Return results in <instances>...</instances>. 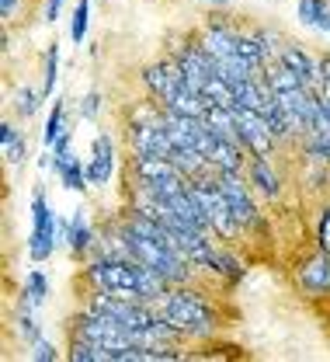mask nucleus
Segmentation results:
<instances>
[{"label":"nucleus","instance_id":"nucleus-1","mask_svg":"<svg viewBox=\"0 0 330 362\" xmlns=\"http://www.w3.org/2000/svg\"><path fill=\"white\" fill-rule=\"evenodd\" d=\"M87 279L94 282L97 289L104 293H118V296H129V300H146V303H160L167 296V279L157 275L153 269H146L136 258H118V255H108L94 262L87 269Z\"/></svg>","mask_w":330,"mask_h":362},{"label":"nucleus","instance_id":"nucleus-2","mask_svg":"<svg viewBox=\"0 0 330 362\" xmlns=\"http://www.w3.org/2000/svg\"><path fill=\"white\" fill-rule=\"evenodd\" d=\"M122 244L129 251V258L142 262L146 269H153L157 275H164L171 286H181L191 275V262L167 240V237H146V233H136L129 226H122Z\"/></svg>","mask_w":330,"mask_h":362},{"label":"nucleus","instance_id":"nucleus-3","mask_svg":"<svg viewBox=\"0 0 330 362\" xmlns=\"http://www.w3.org/2000/svg\"><path fill=\"white\" fill-rule=\"evenodd\" d=\"M160 317L178 331V334H205L216 327V314L212 307L188 289H178V293H167L160 300Z\"/></svg>","mask_w":330,"mask_h":362},{"label":"nucleus","instance_id":"nucleus-4","mask_svg":"<svg viewBox=\"0 0 330 362\" xmlns=\"http://www.w3.org/2000/svg\"><path fill=\"white\" fill-rule=\"evenodd\" d=\"M32 220H35V226H32V237H28V251H32L35 262H46L49 255L56 251V244L70 237V223H63V220L56 216V209H49L46 192H42V188H35V199H32Z\"/></svg>","mask_w":330,"mask_h":362},{"label":"nucleus","instance_id":"nucleus-5","mask_svg":"<svg viewBox=\"0 0 330 362\" xmlns=\"http://www.w3.org/2000/svg\"><path fill=\"white\" fill-rule=\"evenodd\" d=\"M77 324H80V327H77V334H80V338H87V341H94L97 349L108 356V362H115L118 352H126V349L140 345L136 331H129L126 324H118V320H111V317L94 314V310H87Z\"/></svg>","mask_w":330,"mask_h":362},{"label":"nucleus","instance_id":"nucleus-6","mask_svg":"<svg viewBox=\"0 0 330 362\" xmlns=\"http://www.w3.org/2000/svg\"><path fill=\"white\" fill-rule=\"evenodd\" d=\"M136 178L142 185L146 199H171L181 188H188V178L171 157H136Z\"/></svg>","mask_w":330,"mask_h":362},{"label":"nucleus","instance_id":"nucleus-7","mask_svg":"<svg viewBox=\"0 0 330 362\" xmlns=\"http://www.w3.org/2000/svg\"><path fill=\"white\" fill-rule=\"evenodd\" d=\"M233 115H236V136H240L243 150L250 157H268L271 146L279 143L271 126H268V119L261 112H254V108H233Z\"/></svg>","mask_w":330,"mask_h":362},{"label":"nucleus","instance_id":"nucleus-8","mask_svg":"<svg viewBox=\"0 0 330 362\" xmlns=\"http://www.w3.org/2000/svg\"><path fill=\"white\" fill-rule=\"evenodd\" d=\"M178 66H181V77L188 81L191 88H205V81L216 74V59L202 49V45H185L181 52H178Z\"/></svg>","mask_w":330,"mask_h":362},{"label":"nucleus","instance_id":"nucleus-9","mask_svg":"<svg viewBox=\"0 0 330 362\" xmlns=\"http://www.w3.org/2000/svg\"><path fill=\"white\" fill-rule=\"evenodd\" d=\"M219 188H223V195H226V202H230V209H233L236 223L240 226L257 223V206H254L247 185L240 181V175H219Z\"/></svg>","mask_w":330,"mask_h":362},{"label":"nucleus","instance_id":"nucleus-10","mask_svg":"<svg viewBox=\"0 0 330 362\" xmlns=\"http://www.w3.org/2000/svg\"><path fill=\"white\" fill-rule=\"evenodd\" d=\"M133 150H136V157H171L174 153L160 122H136L133 126Z\"/></svg>","mask_w":330,"mask_h":362},{"label":"nucleus","instance_id":"nucleus-11","mask_svg":"<svg viewBox=\"0 0 330 362\" xmlns=\"http://www.w3.org/2000/svg\"><path fill=\"white\" fill-rule=\"evenodd\" d=\"M142 81H146V88L153 90V98L164 105L174 90L185 84V77H181V66H178V59L171 63V59H164V63H153V66H146V74H142Z\"/></svg>","mask_w":330,"mask_h":362},{"label":"nucleus","instance_id":"nucleus-12","mask_svg":"<svg viewBox=\"0 0 330 362\" xmlns=\"http://www.w3.org/2000/svg\"><path fill=\"white\" fill-rule=\"evenodd\" d=\"M236 39H240V32H233L230 25H223V21H209L205 32L198 35V45L219 63V59H226V56H233L236 52Z\"/></svg>","mask_w":330,"mask_h":362},{"label":"nucleus","instance_id":"nucleus-13","mask_svg":"<svg viewBox=\"0 0 330 362\" xmlns=\"http://www.w3.org/2000/svg\"><path fill=\"white\" fill-rule=\"evenodd\" d=\"M295 279H299V286H302L306 293H313V296L330 293V251H320L317 258L302 262L299 272H295Z\"/></svg>","mask_w":330,"mask_h":362},{"label":"nucleus","instance_id":"nucleus-14","mask_svg":"<svg viewBox=\"0 0 330 362\" xmlns=\"http://www.w3.org/2000/svg\"><path fill=\"white\" fill-rule=\"evenodd\" d=\"M279 63L288 66L306 88H313L317 84V59L302 49V45H282V52H279Z\"/></svg>","mask_w":330,"mask_h":362},{"label":"nucleus","instance_id":"nucleus-15","mask_svg":"<svg viewBox=\"0 0 330 362\" xmlns=\"http://www.w3.org/2000/svg\"><path fill=\"white\" fill-rule=\"evenodd\" d=\"M111 171H115V146H111L108 136L101 133L94 139V157H91V164H87V181H91V185H108Z\"/></svg>","mask_w":330,"mask_h":362},{"label":"nucleus","instance_id":"nucleus-16","mask_svg":"<svg viewBox=\"0 0 330 362\" xmlns=\"http://www.w3.org/2000/svg\"><path fill=\"white\" fill-rule=\"evenodd\" d=\"M205 101L209 105H219V108H236V94H233V84L226 81V77H219V74H212L209 81H205Z\"/></svg>","mask_w":330,"mask_h":362},{"label":"nucleus","instance_id":"nucleus-17","mask_svg":"<svg viewBox=\"0 0 330 362\" xmlns=\"http://www.w3.org/2000/svg\"><path fill=\"white\" fill-rule=\"evenodd\" d=\"M250 181L264 192V195H279V175H275V168H271V160L268 157H254L250 160Z\"/></svg>","mask_w":330,"mask_h":362},{"label":"nucleus","instance_id":"nucleus-18","mask_svg":"<svg viewBox=\"0 0 330 362\" xmlns=\"http://www.w3.org/2000/svg\"><path fill=\"white\" fill-rule=\"evenodd\" d=\"M66 244H70V251L73 255H84L91 244H94V233H91V223H87V216L77 209L73 213V220H70V237H66Z\"/></svg>","mask_w":330,"mask_h":362},{"label":"nucleus","instance_id":"nucleus-19","mask_svg":"<svg viewBox=\"0 0 330 362\" xmlns=\"http://www.w3.org/2000/svg\"><path fill=\"white\" fill-rule=\"evenodd\" d=\"M52 168H56V175L63 181V188H70V192H80V188L91 185L87 181V168H80V160H73V157H66V160H59Z\"/></svg>","mask_w":330,"mask_h":362},{"label":"nucleus","instance_id":"nucleus-20","mask_svg":"<svg viewBox=\"0 0 330 362\" xmlns=\"http://www.w3.org/2000/svg\"><path fill=\"white\" fill-rule=\"evenodd\" d=\"M0 143H4V157H7L11 164H21V160L28 157V143L21 139V133H18L11 122L0 126Z\"/></svg>","mask_w":330,"mask_h":362},{"label":"nucleus","instance_id":"nucleus-21","mask_svg":"<svg viewBox=\"0 0 330 362\" xmlns=\"http://www.w3.org/2000/svg\"><path fill=\"white\" fill-rule=\"evenodd\" d=\"M87 25H91V0H80L73 7V18H70V39H73V45H80L87 39Z\"/></svg>","mask_w":330,"mask_h":362},{"label":"nucleus","instance_id":"nucleus-22","mask_svg":"<svg viewBox=\"0 0 330 362\" xmlns=\"http://www.w3.org/2000/svg\"><path fill=\"white\" fill-rule=\"evenodd\" d=\"M63 133H66V105H63V101H56V105H52V115L46 119V133H42L46 146H52Z\"/></svg>","mask_w":330,"mask_h":362},{"label":"nucleus","instance_id":"nucleus-23","mask_svg":"<svg viewBox=\"0 0 330 362\" xmlns=\"http://www.w3.org/2000/svg\"><path fill=\"white\" fill-rule=\"evenodd\" d=\"M70 359L73 362H108V356L97 349L94 341H87V338H73V349H70Z\"/></svg>","mask_w":330,"mask_h":362},{"label":"nucleus","instance_id":"nucleus-24","mask_svg":"<svg viewBox=\"0 0 330 362\" xmlns=\"http://www.w3.org/2000/svg\"><path fill=\"white\" fill-rule=\"evenodd\" d=\"M32 307H35V303L21 300V310H18V334H21L25 341H35V338H42V334H39V324H35V317H32Z\"/></svg>","mask_w":330,"mask_h":362},{"label":"nucleus","instance_id":"nucleus-25","mask_svg":"<svg viewBox=\"0 0 330 362\" xmlns=\"http://www.w3.org/2000/svg\"><path fill=\"white\" fill-rule=\"evenodd\" d=\"M330 0H299L295 4V11H299V21L306 25V28H317V21H320V14L327 11Z\"/></svg>","mask_w":330,"mask_h":362},{"label":"nucleus","instance_id":"nucleus-26","mask_svg":"<svg viewBox=\"0 0 330 362\" xmlns=\"http://www.w3.org/2000/svg\"><path fill=\"white\" fill-rule=\"evenodd\" d=\"M46 293H49L46 275H42V272H39V269H35V272H28V282H25V300L39 307V303L46 300Z\"/></svg>","mask_w":330,"mask_h":362},{"label":"nucleus","instance_id":"nucleus-27","mask_svg":"<svg viewBox=\"0 0 330 362\" xmlns=\"http://www.w3.org/2000/svg\"><path fill=\"white\" fill-rule=\"evenodd\" d=\"M14 108H18V115L32 119V115L39 112V94L32 88H18V94H14Z\"/></svg>","mask_w":330,"mask_h":362},{"label":"nucleus","instance_id":"nucleus-28","mask_svg":"<svg viewBox=\"0 0 330 362\" xmlns=\"http://www.w3.org/2000/svg\"><path fill=\"white\" fill-rule=\"evenodd\" d=\"M56 77H59V45L52 42L46 52V84H42V94H52V88H56Z\"/></svg>","mask_w":330,"mask_h":362},{"label":"nucleus","instance_id":"nucleus-29","mask_svg":"<svg viewBox=\"0 0 330 362\" xmlns=\"http://www.w3.org/2000/svg\"><path fill=\"white\" fill-rule=\"evenodd\" d=\"M56 356H59V352L49 345L46 338H35V341H32V359H35V362H52Z\"/></svg>","mask_w":330,"mask_h":362},{"label":"nucleus","instance_id":"nucleus-30","mask_svg":"<svg viewBox=\"0 0 330 362\" xmlns=\"http://www.w3.org/2000/svg\"><path fill=\"white\" fill-rule=\"evenodd\" d=\"M97 108H101V94H97V90H91V94L84 98V105H80V115H84V119H94Z\"/></svg>","mask_w":330,"mask_h":362},{"label":"nucleus","instance_id":"nucleus-31","mask_svg":"<svg viewBox=\"0 0 330 362\" xmlns=\"http://www.w3.org/2000/svg\"><path fill=\"white\" fill-rule=\"evenodd\" d=\"M21 4H25V0H0V18H4V21H14L18 11H21Z\"/></svg>","mask_w":330,"mask_h":362},{"label":"nucleus","instance_id":"nucleus-32","mask_svg":"<svg viewBox=\"0 0 330 362\" xmlns=\"http://www.w3.org/2000/svg\"><path fill=\"white\" fill-rule=\"evenodd\" d=\"M320 247L330 251V206L324 209V220H320Z\"/></svg>","mask_w":330,"mask_h":362},{"label":"nucleus","instance_id":"nucleus-33","mask_svg":"<svg viewBox=\"0 0 330 362\" xmlns=\"http://www.w3.org/2000/svg\"><path fill=\"white\" fill-rule=\"evenodd\" d=\"M59 11H63V0H46V11H42V18H46L49 25H52V21H59Z\"/></svg>","mask_w":330,"mask_h":362},{"label":"nucleus","instance_id":"nucleus-34","mask_svg":"<svg viewBox=\"0 0 330 362\" xmlns=\"http://www.w3.org/2000/svg\"><path fill=\"white\" fill-rule=\"evenodd\" d=\"M209 4H226V0H209Z\"/></svg>","mask_w":330,"mask_h":362}]
</instances>
